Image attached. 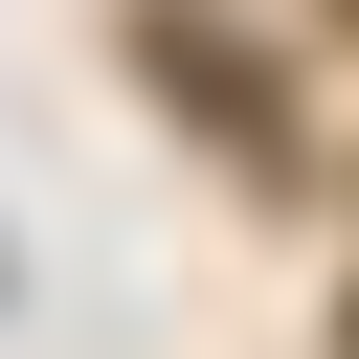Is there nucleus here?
Wrapping results in <instances>:
<instances>
[{
    "label": "nucleus",
    "mask_w": 359,
    "mask_h": 359,
    "mask_svg": "<svg viewBox=\"0 0 359 359\" xmlns=\"http://www.w3.org/2000/svg\"><path fill=\"white\" fill-rule=\"evenodd\" d=\"M157 90H202V112H224V135L269 157V67H247V45H202V22H157Z\"/></svg>",
    "instance_id": "obj_1"
}]
</instances>
